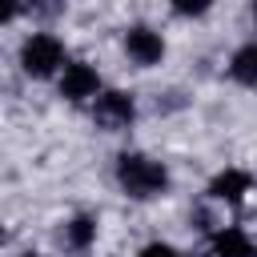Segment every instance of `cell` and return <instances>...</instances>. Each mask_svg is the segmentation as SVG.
<instances>
[{
	"instance_id": "10",
	"label": "cell",
	"mask_w": 257,
	"mask_h": 257,
	"mask_svg": "<svg viewBox=\"0 0 257 257\" xmlns=\"http://www.w3.org/2000/svg\"><path fill=\"white\" fill-rule=\"evenodd\" d=\"M209 4H213V0H173V8H177L181 16H201V12H209Z\"/></svg>"
},
{
	"instance_id": "13",
	"label": "cell",
	"mask_w": 257,
	"mask_h": 257,
	"mask_svg": "<svg viewBox=\"0 0 257 257\" xmlns=\"http://www.w3.org/2000/svg\"><path fill=\"white\" fill-rule=\"evenodd\" d=\"M24 257H36V253H24Z\"/></svg>"
},
{
	"instance_id": "3",
	"label": "cell",
	"mask_w": 257,
	"mask_h": 257,
	"mask_svg": "<svg viewBox=\"0 0 257 257\" xmlns=\"http://www.w3.org/2000/svg\"><path fill=\"white\" fill-rule=\"evenodd\" d=\"M133 116H137V104H133L128 92H100L96 104H92V120H96V128H104V133L128 128Z\"/></svg>"
},
{
	"instance_id": "6",
	"label": "cell",
	"mask_w": 257,
	"mask_h": 257,
	"mask_svg": "<svg viewBox=\"0 0 257 257\" xmlns=\"http://www.w3.org/2000/svg\"><path fill=\"white\" fill-rule=\"evenodd\" d=\"M209 193H213L217 201H225V205H237V201L249 193V173H241V169H225V173L213 177Z\"/></svg>"
},
{
	"instance_id": "5",
	"label": "cell",
	"mask_w": 257,
	"mask_h": 257,
	"mask_svg": "<svg viewBox=\"0 0 257 257\" xmlns=\"http://www.w3.org/2000/svg\"><path fill=\"white\" fill-rule=\"evenodd\" d=\"M124 52H128L137 64L153 68V64H161V56H165V40H161V32H153V28H128Z\"/></svg>"
},
{
	"instance_id": "7",
	"label": "cell",
	"mask_w": 257,
	"mask_h": 257,
	"mask_svg": "<svg viewBox=\"0 0 257 257\" xmlns=\"http://www.w3.org/2000/svg\"><path fill=\"white\" fill-rule=\"evenodd\" d=\"M213 257H257V249H253V241L241 233V229H217L213 233Z\"/></svg>"
},
{
	"instance_id": "2",
	"label": "cell",
	"mask_w": 257,
	"mask_h": 257,
	"mask_svg": "<svg viewBox=\"0 0 257 257\" xmlns=\"http://www.w3.org/2000/svg\"><path fill=\"white\" fill-rule=\"evenodd\" d=\"M20 64H24L28 76H52L64 64V44L52 32H32L20 48Z\"/></svg>"
},
{
	"instance_id": "4",
	"label": "cell",
	"mask_w": 257,
	"mask_h": 257,
	"mask_svg": "<svg viewBox=\"0 0 257 257\" xmlns=\"http://www.w3.org/2000/svg\"><path fill=\"white\" fill-rule=\"evenodd\" d=\"M60 96L68 100H88V96H100V76L92 64H64V76H60Z\"/></svg>"
},
{
	"instance_id": "11",
	"label": "cell",
	"mask_w": 257,
	"mask_h": 257,
	"mask_svg": "<svg viewBox=\"0 0 257 257\" xmlns=\"http://www.w3.org/2000/svg\"><path fill=\"white\" fill-rule=\"evenodd\" d=\"M141 257H181L173 245H165V241H149L145 249H141Z\"/></svg>"
},
{
	"instance_id": "9",
	"label": "cell",
	"mask_w": 257,
	"mask_h": 257,
	"mask_svg": "<svg viewBox=\"0 0 257 257\" xmlns=\"http://www.w3.org/2000/svg\"><path fill=\"white\" fill-rule=\"evenodd\" d=\"M64 241H68L72 249H88V245L96 241V221H92V217H84V213H80V217H72V221L64 225Z\"/></svg>"
},
{
	"instance_id": "12",
	"label": "cell",
	"mask_w": 257,
	"mask_h": 257,
	"mask_svg": "<svg viewBox=\"0 0 257 257\" xmlns=\"http://www.w3.org/2000/svg\"><path fill=\"white\" fill-rule=\"evenodd\" d=\"M16 8H20V0H4V20H12V16H16Z\"/></svg>"
},
{
	"instance_id": "1",
	"label": "cell",
	"mask_w": 257,
	"mask_h": 257,
	"mask_svg": "<svg viewBox=\"0 0 257 257\" xmlns=\"http://www.w3.org/2000/svg\"><path fill=\"white\" fill-rule=\"evenodd\" d=\"M116 181L128 197L137 201H149V197H161L169 189V169L153 157H141V153H124L116 161Z\"/></svg>"
},
{
	"instance_id": "8",
	"label": "cell",
	"mask_w": 257,
	"mask_h": 257,
	"mask_svg": "<svg viewBox=\"0 0 257 257\" xmlns=\"http://www.w3.org/2000/svg\"><path fill=\"white\" fill-rule=\"evenodd\" d=\"M229 72H233V80H241V84L257 88V44L237 48V52H233V60H229Z\"/></svg>"
}]
</instances>
